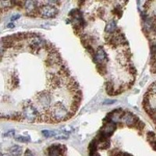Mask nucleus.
Returning <instances> with one entry per match:
<instances>
[{"label": "nucleus", "instance_id": "f257e3e1", "mask_svg": "<svg viewBox=\"0 0 156 156\" xmlns=\"http://www.w3.org/2000/svg\"><path fill=\"white\" fill-rule=\"evenodd\" d=\"M49 115L52 122H61L67 120L70 118V114L65 105L60 102H57L49 111Z\"/></svg>", "mask_w": 156, "mask_h": 156}, {"label": "nucleus", "instance_id": "f03ea898", "mask_svg": "<svg viewBox=\"0 0 156 156\" xmlns=\"http://www.w3.org/2000/svg\"><path fill=\"white\" fill-rule=\"evenodd\" d=\"M22 118L29 122H34L35 121H40L41 114L32 104H27L23 108Z\"/></svg>", "mask_w": 156, "mask_h": 156}, {"label": "nucleus", "instance_id": "7ed1b4c3", "mask_svg": "<svg viewBox=\"0 0 156 156\" xmlns=\"http://www.w3.org/2000/svg\"><path fill=\"white\" fill-rule=\"evenodd\" d=\"M58 10L54 5L51 4H44V5L39 6L38 13L41 17L50 19V18H54L58 14Z\"/></svg>", "mask_w": 156, "mask_h": 156}, {"label": "nucleus", "instance_id": "20e7f679", "mask_svg": "<svg viewBox=\"0 0 156 156\" xmlns=\"http://www.w3.org/2000/svg\"><path fill=\"white\" fill-rule=\"evenodd\" d=\"M37 101L40 106L44 109L47 110L51 105V97L48 91H41L37 96Z\"/></svg>", "mask_w": 156, "mask_h": 156}, {"label": "nucleus", "instance_id": "39448f33", "mask_svg": "<svg viewBox=\"0 0 156 156\" xmlns=\"http://www.w3.org/2000/svg\"><path fill=\"white\" fill-rule=\"evenodd\" d=\"M47 46V42L44 41V39L41 38L39 36H34L31 37L30 43H29V48L33 51L37 52L41 48H44Z\"/></svg>", "mask_w": 156, "mask_h": 156}, {"label": "nucleus", "instance_id": "423d86ee", "mask_svg": "<svg viewBox=\"0 0 156 156\" xmlns=\"http://www.w3.org/2000/svg\"><path fill=\"white\" fill-rule=\"evenodd\" d=\"M121 121L125 122L128 126H130V127L135 126L136 127V124H137V122L139 121V119L136 115L131 113V112H124L122 118H121Z\"/></svg>", "mask_w": 156, "mask_h": 156}, {"label": "nucleus", "instance_id": "0eeeda50", "mask_svg": "<svg viewBox=\"0 0 156 156\" xmlns=\"http://www.w3.org/2000/svg\"><path fill=\"white\" fill-rule=\"evenodd\" d=\"M23 5L28 14H34L38 12L39 6L37 0H25Z\"/></svg>", "mask_w": 156, "mask_h": 156}, {"label": "nucleus", "instance_id": "6e6552de", "mask_svg": "<svg viewBox=\"0 0 156 156\" xmlns=\"http://www.w3.org/2000/svg\"><path fill=\"white\" fill-rule=\"evenodd\" d=\"M94 59L98 64H105L108 61V55L106 51L102 47L98 48L96 52H94Z\"/></svg>", "mask_w": 156, "mask_h": 156}, {"label": "nucleus", "instance_id": "1a4fd4ad", "mask_svg": "<svg viewBox=\"0 0 156 156\" xmlns=\"http://www.w3.org/2000/svg\"><path fill=\"white\" fill-rule=\"evenodd\" d=\"M116 129V125H115V122H112V121H109V122H106L105 125L103 127L102 130L101 131V133L102 135L107 137V136H109L114 133V131Z\"/></svg>", "mask_w": 156, "mask_h": 156}, {"label": "nucleus", "instance_id": "9d476101", "mask_svg": "<svg viewBox=\"0 0 156 156\" xmlns=\"http://www.w3.org/2000/svg\"><path fill=\"white\" fill-rule=\"evenodd\" d=\"M117 29L116 22L115 20H110L107 23L105 27V31L108 34H113Z\"/></svg>", "mask_w": 156, "mask_h": 156}, {"label": "nucleus", "instance_id": "9b49d317", "mask_svg": "<svg viewBox=\"0 0 156 156\" xmlns=\"http://www.w3.org/2000/svg\"><path fill=\"white\" fill-rule=\"evenodd\" d=\"M62 153V147L60 145H52L48 148L49 156H60Z\"/></svg>", "mask_w": 156, "mask_h": 156}, {"label": "nucleus", "instance_id": "f8f14e48", "mask_svg": "<svg viewBox=\"0 0 156 156\" xmlns=\"http://www.w3.org/2000/svg\"><path fill=\"white\" fill-rule=\"evenodd\" d=\"M9 152L12 156H20L23 153V148L19 145H14L11 147Z\"/></svg>", "mask_w": 156, "mask_h": 156}, {"label": "nucleus", "instance_id": "ddd939ff", "mask_svg": "<svg viewBox=\"0 0 156 156\" xmlns=\"http://www.w3.org/2000/svg\"><path fill=\"white\" fill-rule=\"evenodd\" d=\"M16 140L19 142H23V143H26V142H29L30 141V137L29 136H21V135H20V136H16Z\"/></svg>", "mask_w": 156, "mask_h": 156}, {"label": "nucleus", "instance_id": "4468645a", "mask_svg": "<svg viewBox=\"0 0 156 156\" xmlns=\"http://www.w3.org/2000/svg\"><path fill=\"white\" fill-rule=\"evenodd\" d=\"M110 146V143L108 141V140H102V141H101V144L98 145V147H99L100 149H107Z\"/></svg>", "mask_w": 156, "mask_h": 156}, {"label": "nucleus", "instance_id": "2eb2a0df", "mask_svg": "<svg viewBox=\"0 0 156 156\" xmlns=\"http://www.w3.org/2000/svg\"><path fill=\"white\" fill-rule=\"evenodd\" d=\"M42 134L44 135L45 137H51V136H53L55 135V132L54 131H51V130H47V129H45V130H42Z\"/></svg>", "mask_w": 156, "mask_h": 156}, {"label": "nucleus", "instance_id": "dca6fc26", "mask_svg": "<svg viewBox=\"0 0 156 156\" xmlns=\"http://www.w3.org/2000/svg\"><path fill=\"white\" fill-rule=\"evenodd\" d=\"M113 12L115 16L117 15V16H119V17H121V16H122V9H121L120 7H115V9H113Z\"/></svg>", "mask_w": 156, "mask_h": 156}, {"label": "nucleus", "instance_id": "f3484780", "mask_svg": "<svg viewBox=\"0 0 156 156\" xmlns=\"http://www.w3.org/2000/svg\"><path fill=\"white\" fill-rule=\"evenodd\" d=\"M55 138L58 139V140H62V139H67L68 135L66 133H63V134H56L55 135Z\"/></svg>", "mask_w": 156, "mask_h": 156}, {"label": "nucleus", "instance_id": "a211bd4d", "mask_svg": "<svg viewBox=\"0 0 156 156\" xmlns=\"http://www.w3.org/2000/svg\"><path fill=\"white\" fill-rule=\"evenodd\" d=\"M149 143H150V144H151L154 151H156V138L153 139L151 140H149Z\"/></svg>", "mask_w": 156, "mask_h": 156}, {"label": "nucleus", "instance_id": "6ab92c4d", "mask_svg": "<svg viewBox=\"0 0 156 156\" xmlns=\"http://www.w3.org/2000/svg\"><path fill=\"white\" fill-rule=\"evenodd\" d=\"M115 101H115V100H106V101H105L103 102V104H104V105H112V104L115 103Z\"/></svg>", "mask_w": 156, "mask_h": 156}, {"label": "nucleus", "instance_id": "aec40b11", "mask_svg": "<svg viewBox=\"0 0 156 156\" xmlns=\"http://www.w3.org/2000/svg\"><path fill=\"white\" fill-rule=\"evenodd\" d=\"M47 2H48V4H51V5H55V4L58 3V0H47Z\"/></svg>", "mask_w": 156, "mask_h": 156}, {"label": "nucleus", "instance_id": "412c9836", "mask_svg": "<svg viewBox=\"0 0 156 156\" xmlns=\"http://www.w3.org/2000/svg\"><path fill=\"white\" fill-rule=\"evenodd\" d=\"M20 17V15H19V14L13 15V16L11 17V20H12V21H14V20H16L19 19Z\"/></svg>", "mask_w": 156, "mask_h": 156}, {"label": "nucleus", "instance_id": "4be33fe9", "mask_svg": "<svg viewBox=\"0 0 156 156\" xmlns=\"http://www.w3.org/2000/svg\"><path fill=\"white\" fill-rule=\"evenodd\" d=\"M12 135H14V131H13V130H11V131H9L8 133H5V134H4V136H12Z\"/></svg>", "mask_w": 156, "mask_h": 156}, {"label": "nucleus", "instance_id": "5701e85b", "mask_svg": "<svg viewBox=\"0 0 156 156\" xmlns=\"http://www.w3.org/2000/svg\"><path fill=\"white\" fill-rule=\"evenodd\" d=\"M24 156H33V154H32L31 151L30 150H27V151H25Z\"/></svg>", "mask_w": 156, "mask_h": 156}, {"label": "nucleus", "instance_id": "b1692460", "mask_svg": "<svg viewBox=\"0 0 156 156\" xmlns=\"http://www.w3.org/2000/svg\"><path fill=\"white\" fill-rule=\"evenodd\" d=\"M91 156H100V154L97 152H94V153H92Z\"/></svg>", "mask_w": 156, "mask_h": 156}, {"label": "nucleus", "instance_id": "393cba45", "mask_svg": "<svg viewBox=\"0 0 156 156\" xmlns=\"http://www.w3.org/2000/svg\"><path fill=\"white\" fill-rule=\"evenodd\" d=\"M122 156H133V155H131L130 154H128V153H123V154H122Z\"/></svg>", "mask_w": 156, "mask_h": 156}, {"label": "nucleus", "instance_id": "a878e982", "mask_svg": "<svg viewBox=\"0 0 156 156\" xmlns=\"http://www.w3.org/2000/svg\"><path fill=\"white\" fill-rule=\"evenodd\" d=\"M8 27H14V24H13V23H9V24H8V26H7Z\"/></svg>", "mask_w": 156, "mask_h": 156}, {"label": "nucleus", "instance_id": "bb28decb", "mask_svg": "<svg viewBox=\"0 0 156 156\" xmlns=\"http://www.w3.org/2000/svg\"><path fill=\"white\" fill-rule=\"evenodd\" d=\"M0 156H10L9 154H6V153H3V154H1Z\"/></svg>", "mask_w": 156, "mask_h": 156}]
</instances>
